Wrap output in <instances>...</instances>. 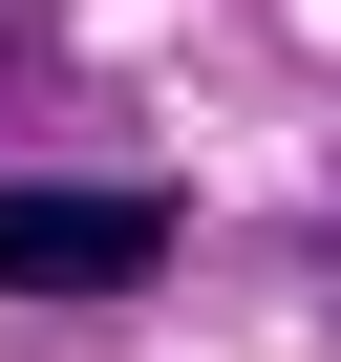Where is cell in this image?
Returning a JSON list of instances; mask_svg holds the SVG:
<instances>
[{"mask_svg":"<svg viewBox=\"0 0 341 362\" xmlns=\"http://www.w3.org/2000/svg\"><path fill=\"white\" fill-rule=\"evenodd\" d=\"M170 256V192H64V170H0V298H128Z\"/></svg>","mask_w":341,"mask_h":362,"instance_id":"obj_1","label":"cell"}]
</instances>
